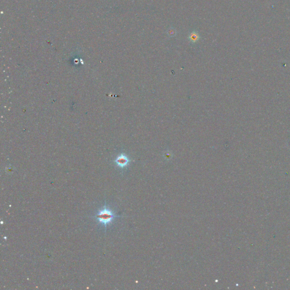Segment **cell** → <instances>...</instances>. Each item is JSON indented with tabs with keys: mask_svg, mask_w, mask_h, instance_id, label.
<instances>
[{
	"mask_svg": "<svg viewBox=\"0 0 290 290\" xmlns=\"http://www.w3.org/2000/svg\"><path fill=\"white\" fill-rule=\"evenodd\" d=\"M115 215L113 214L112 212L105 207L100 211L96 215V218L98 221L105 226L111 223Z\"/></svg>",
	"mask_w": 290,
	"mask_h": 290,
	"instance_id": "obj_1",
	"label": "cell"
},
{
	"mask_svg": "<svg viewBox=\"0 0 290 290\" xmlns=\"http://www.w3.org/2000/svg\"><path fill=\"white\" fill-rule=\"evenodd\" d=\"M116 162L119 166L123 167L126 166L127 164V163L129 162V160L127 156L125 155H121L117 158V159L116 160Z\"/></svg>",
	"mask_w": 290,
	"mask_h": 290,
	"instance_id": "obj_2",
	"label": "cell"
}]
</instances>
